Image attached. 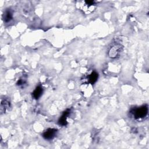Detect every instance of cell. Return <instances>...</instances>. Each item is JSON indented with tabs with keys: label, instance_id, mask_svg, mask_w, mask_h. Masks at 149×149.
Segmentation results:
<instances>
[{
	"label": "cell",
	"instance_id": "6da1fadb",
	"mask_svg": "<svg viewBox=\"0 0 149 149\" xmlns=\"http://www.w3.org/2000/svg\"><path fill=\"white\" fill-rule=\"evenodd\" d=\"M76 6L83 13L88 15L91 13L95 10L97 7V4L95 1H79L76 2Z\"/></svg>",
	"mask_w": 149,
	"mask_h": 149
},
{
	"label": "cell",
	"instance_id": "7a4b0ae2",
	"mask_svg": "<svg viewBox=\"0 0 149 149\" xmlns=\"http://www.w3.org/2000/svg\"><path fill=\"white\" fill-rule=\"evenodd\" d=\"M148 108L146 105L137 108H134L130 111V113L134 119L139 120L144 119L148 114Z\"/></svg>",
	"mask_w": 149,
	"mask_h": 149
},
{
	"label": "cell",
	"instance_id": "3957f363",
	"mask_svg": "<svg viewBox=\"0 0 149 149\" xmlns=\"http://www.w3.org/2000/svg\"><path fill=\"white\" fill-rule=\"evenodd\" d=\"M123 51V46L119 43H113L109 47L108 55L111 58H116L120 56Z\"/></svg>",
	"mask_w": 149,
	"mask_h": 149
},
{
	"label": "cell",
	"instance_id": "277c9868",
	"mask_svg": "<svg viewBox=\"0 0 149 149\" xmlns=\"http://www.w3.org/2000/svg\"><path fill=\"white\" fill-rule=\"evenodd\" d=\"M58 130L56 129L49 128L46 130L42 134L43 138L45 140H50L53 139L56 135Z\"/></svg>",
	"mask_w": 149,
	"mask_h": 149
},
{
	"label": "cell",
	"instance_id": "5b68a950",
	"mask_svg": "<svg viewBox=\"0 0 149 149\" xmlns=\"http://www.w3.org/2000/svg\"><path fill=\"white\" fill-rule=\"evenodd\" d=\"M70 112H71V109H67L62 113L61 116L59 118L58 120V124L59 125L63 126H66L68 124L67 118L69 116Z\"/></svg>",
	"mask_w": 149,
	"mask_h": 149
},
{
	"label": "cell",
	"instance_id": "8992f818",
	"mask_svg": "<svg viewBox=\"0 0 149 149\" xmlns=\"http://www.w3.org/2000/svg\"><path fill=\"white\" fill-rule=\"evenodd\" d=\"M98 73L95 71H92L88 76L86 77L87 83L94 84L98 80Z\"/></svg>",
	"mask_w": 149,
	"mask_h": 149
},
{
	"label": "cell",
	"instance_id": "52a82bcc",
	"mask_svg": "<svg viewBox=\"0 0 149 149\" xmlns=\"http://www.w3.org/2000/svg\"><path fill=\"white\" fill-rule=\"evenodd\" d=\"M43 93V88L41 86H38L36 87L32 93V96L34 98L37 100L42 95Z\"/></svg>",
	"mask_w": 149,
	"mask_h": 149
},
{
	"label": "cell",
	"instance_id": "ba28073f",
	"mask_svg": "<svg viewBox=\"0 0 149 149\" xmlns=\"http://www.w3.org/2000/svg\"><path fill=\"white\" fill-rule=\"evenodd\" d=\"M13 18V14L12 12L10 9H7L3 13V19L4 22L8 23Z\"/></svg>",
	"mask_w": 149,
	"mask_h": 149
},
{
	"label": "cell",
	"instance_id": "9c48e42d",
	"mask_svg": "<svg viewBox=\"0 0 149 149\" xmlns=\"http://www.w3.org/2000/svg\"><path fill=\"white\" fill-rule=\"evenodd\" d=\"M10 107V102L6 100H3L1 103V113H5Z\"/></svg>",
	"mask_w": 149,
	"mask_h": 149
},
{
	"label": "cell",
	"instance_id": "30bf717a",
	"mask_svg": "<svg viewBox=\"0 0 149 149\" xmlns=\"http://www.w3.org/2000/svg\"><path fill=\"white\" fill-rule=\"evenodd\" d=\"M26 80H27V77L26 76H22L19 80L17 81V85L19 86H23L26 83Z\"/></svg>",
	"mask_w": 149,
	"mask_h": 149
}]
</instances>
